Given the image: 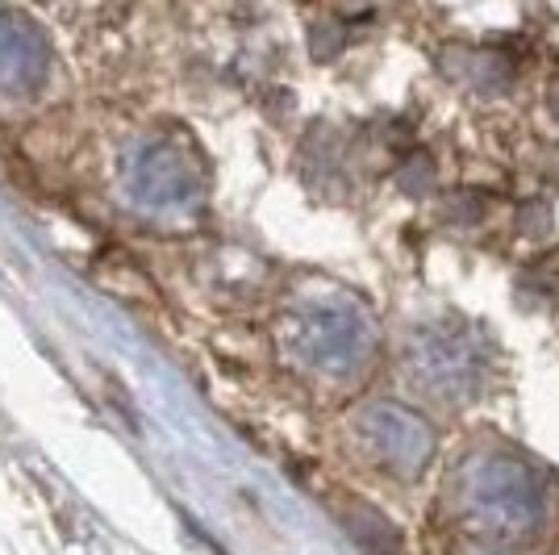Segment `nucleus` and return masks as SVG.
I'll return each instance as SVG.
<instances>
[{"label": "nucleus", "instance_id": "obj_2", "mask_svg": "<svg viewBox=\"0 0 559 555\" xmlns=\"http://www.w3.org/2000/svg\"><path fill=\"white\" fill-rule=\"evenodd\" d=\"M485 343L467 339V334H435L426 343V380L439 397L464 401L485 385Z\"/></svg>", "mask_w": 559, "mask_h": 555}, {"label": "nucleus", "instance_id": "obj_1", "mask_svg": "<svg viewBox=\"0 0 559 555\" xmlns=\"http://www.w3.org/2000/svg\"><path fill=\"white\" fill-rule=\"evenodd\" d=\"M455 506L480 539H531L547 522V481L506 447H485L455 476Z\"/></svg>", "mask_w": 559, "mask_h": 555}, {"label": "nucleus", "instance_id": "obj_3", "mask_svg": "<svg viewBox=\"0 0 559 555\" xmlns=\"http://www.w3.org/2000/svg\"><path fill=\"white\" fill-rule=\"evenodd\" d=\"M480 555H501V552H480Z\"/></svg>", "mask_w": 559, "mask_h": 555}]
</instances>
